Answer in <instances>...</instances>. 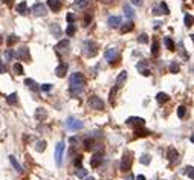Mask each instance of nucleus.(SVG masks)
<instances>
[{
  "label": "nucleus",
  "mask_w": 194,
  "mask_h": 180,
  "mask_svg": "<svg viewBox=\"0 0 194 180\" xmlns=\"http://www.w3.org/2000/svg\"><path fill=\"white\" fill-rule=\"evenodd\" d=\"M86 85V79H84V75L79 72H75L72 73L70 76V93L72 95H78V93H81L83 89Z\"/></svg>",
  "instance_id": "1"
},
{
  "label": "nucleus",
  "mask_w": 194,
  "mask_h": 180,
  "mask_svg": "<svg viewBox=\"0 0 194 180\" xmlns=\"http://www.w3.org/2000/svg\"><path fill=\"white\" fill-rule=\"evenodd\" d=\"M66 127H67V130L70 131H78V130H81L84 124L79 121V119H75V118H67V121H66Z\"/></svg>",
  "instance_id": "2"
},
{
  "label": "nucleus",
  "mask_w": 194,
  "mask_h": 180,
  "mask_svg": "<svg viewBox=\"0 0 194 180\" xmlns=\"http://www.w3.org/2000/svg\"><path fill=\"white\" fill-rule=\"evenodd\" d=\"M87 104L90 105V109H93V110H98V111L104 110V102H103V99L98 98V96H90L87 99Z\"/></svg>",
  "instance_id": "3"
},
{
  "label": "nucleus",
  "mask_w": 194,
  "mask_h": 180,
  "mask_svg": "<svg viewBox=\"0 0 194 180\" xmlns=\"http://www.w3.org/2000/svg\"><path fill=\"white\" fill-rule=\"evenodd\" d=\"M63 151H64V144L63 142H58L57 146H55V163H57V166H61Z\"/></svg>",
  "instance_id": "4"
},
{
  "label": "nucleus",
  "mask_w": 194,
  "mask_h": 180,
  "mask_svg": "<svg viewBox=\"0 0 194 180\" xmlns=\"http://www.w3.org/2000/svg\"><path fill=\"white\" fill-rule=\"evenodd\" d=\"M84 48H86V55H87V57H95L98 54L96 44L93 43V41H86L84 43Z\"/></svg>",
  "instance_id": "5"
},
{
  "label": "nucleus",
  "mask_w": 194,
  "mask_h": 180,
  "mask_svg": "<svg viewBox=\"0 0 194 180\" xmlns=\"http://www.w3.org/2000/svg\"><path fill=\"white\" fill-rule=\"evenodd\" d=\"M144 119L142 118H138V116H130V118H127V121L125 124L127 125H131V127H144Z\"/></svg>",
  "instance_id": "6"
},
{
  "label": "nucleus",
  "mask_w": 194,
  "mask_h": 180,
  "mask_svg": "<svg viewBox=\"0 0 194 180\" xmlns=\"http://www.w3.org/2000/svg\"><path fill=\"white\" fill-rule=\"evenodd\" d=\"M116 54H118V50L115 48H109V49L104 52V58L113 66V64H115V57H116Z\"/></svg>",
  "instance_id": "7"
},
{
  "label": "nucleus",
  "mask_w": 194,
  "mask_h": 180,
  "mask_svg": "<svg viewBox=\"0 0 194 180\" xmlns=\"http://www.w3.org/2000/svg\"><path fill=\"white\" fill-rule=\"evenodd\" d=\"M15 57L18 60H23V61H31V55H29V49L28 48H20L18 52L15 54Z\"/></svg>",
  "instance_id": "8"
},
{
  "label": "nucleus",
  "mask_w": 194,
  "mask_h": 180,
  "mask_svg": "<svg viewBox=\"0 0 194 180\" xmlns=\"http://www.w3.org/2000/svg\"><path fill=\"white\" fill-rule=\"evenodd\" d=\"M32 12H34L35 15H38V17H44L46 15V6L43 3H35L34 6H32Z\"/></svg>",
  "instance_id": "9"
},
{
  "label": "nucleus",
  "mask_w": 194,
  "mask_h": 180,
  "mask_svg": "<svg viewBox=\"0 0 194 180\" xmlns=\"http://www.w3.org/2000/svg\"><path fill=\"white\" fill-rule=\"evenodd\" d=\"M103 163V153H95L90 159V166L92 168H98Z\"/></svg>",
  "instance_id": "10"
},
{
  "label": "nucleus",
  "mask_w": 194,
  "mask_h": 180,
  "mask_svg": "<svg viewBox=\"0 0 194 180\" xmlns=\"http://www.w3.org/2000/svg\"><path fill=\"white\" fill-rule=\"evenodd\" d=\"M130 166H131V157H130V154H124V157H122V160H121V171H129L130 169Z\"/></svg>",
  "instance_id": "11"
},
{
  "label": "nucleus",
  "mask_w": 194,
  "mask_h": 180,
  "mask_svg": "<svg viewBox=\"0 0 194 180\" xmlns=\"http://www.w3.org/2000/svg\"><path fill=\"white\" fill-rule=\"evenodd\" d=\"M127 81V72L125 70H122L121 73L118 75V78H116V84H115V89L118 90V89H121L122 85H124V83Z\"/></svg>",
  "instance_id": "12"
},
{
  "label": "nucleus",
  "mask_w": 194,
  "mask_h": 180,
  "mask_svg": "<svg viewBox=\"0 0 194 180\" xmlns=\"http://www.w3.org/2000/svg\"><path fill=\"white\" fill-rule=\"evenodd\" d=\"M66 72H67V63H61V64L57 66L55 73H57L58 78H64L66 76Z\"/></svg>",
  "instance_id": "13"
},
{
  "label": "nucleus",
  "mask_w": 194,
  "mask_h": 180,
  "mask_svg": "<svg viewBox=\"0 0 194 180\" xmlns=\"http://www.w3.org/2000/svg\"><path fill=\"white\" fill-rule=\"evenodd\" d=\"M107 23H109V26H110L112 29L119 28V26H121V17H118V15H112V17H109Z\"/></svg>",
  "instance_id": "14"
},
{
  "label": "nucleus",
  "mask_w": 194,
  "mask_h": 180,
  "mask_svg": "<svg viewBox=\"0 0 194 180\" xmlns=\"http://www.w3.org/2000/svg\"><path fill=\"white\" fill-rule=\"evenodd\" d=\"M167 157H168V160L170 163H176L177 162V159H179V153L176 148H170L168 153H167Z\"/></svg>",
  "instance_id": "15"
},
{
  "label": "nucleus",
  "mask_w": 194,
  "mask_h": 180,
  "mask_svg": "<svg viewBox=\"0 0 194 180\" xmlns=\"http://www.w3.org/2000/svg\"><path fill=\"white\" fill-rule=\"evenodd\" d=\"M46 118H48V111H46V109L38 107L35 110V119H37V121H44Z\"/></svg>",
  "instance_id": "16"
},
{
  "label": "nucleus",
  "mask_w": 194,
  "mask_h": 180,
  "mask_svg": "<svg viewBox=\"0 0 194 180\" xmlns=\"http://www.w3.org/2000/svg\"><path fill=\"white\" fill-rule=\"evenodd\" d=\"M25 84L28 85V89H31L32 92H38L40 90V87H38V84L34 81V79H31V78H28V79H25Z\"/></svg>",
  "instance_id": "17"
},
{
  "label": "nucleus",
  "mask_w": 194,
  "mask_h": 180,
  "mask_svg": "<svg viewBox=\"0 0 194 180\" xmlns=\"http://www.w3.org/2000/svg\"><path fill=\"white\" fill-rule=\"evenodd\" d=\"M48 6L52 11H60V8H61V0H48Z\"/></svg>",
  "instance_id": "18"
},
{
  "label": "nucleus",
  "mask_w": 194,
  "mask_h": 180,
  "mask_svg": "<svg viewBox=\"0 0 194 180\" xmlns=\"http://www.w3.org/2000/svg\"><path fill=\"white\" fill-rule=\"evenodd\" d=\"M9 162H11V165H12V166H14V169H15L17 172H22V171H23L22 165H20V163L17 162V159H15L14 156H9Z\"/></svg>",
  "instance_id": "19"
},
{
  "label": "nucleus",
  "mask_w": 194,
  "mask_h": 180,
  "mask_svg": "<svg viewBox=\"0 0 194 180\" xmlns=\"http://www.w3.org/2000/svg\"><path fill=\"white\" fill-rule=\"evenodd\" d=\"M133 26H135V25H133V22H131V20H129V22H125L121 26V32H122V34H125V32H130L133 29Z\"/></svg>",
  "instance_id": "20"
},
{
  "label": "nucleus",
  "mask_w": 194,
  "mask_h": 180,
  "mask_svg": "<svg viewBox=\"0 0 194 180\" xmlns=\"http://www.w3.org/2000/svg\"><path fill=\"white\" fill-rule=\"evenodd\" d=\"M66 48H69V40H61V41H58L55 46L57 50H64Z\"/></svg>",
  "instance_id": "21"
},
{
  "label": "nucleus",
  "mask_w": 194,
  "mask_h": 180,
  "mask_svg": "<svg viewBox=\"0 0 194 180\" xmlns=\"http://www.w3.org/2000/svg\"><path fill=\"white\" fill-rule=\"evenodd\" d=\"M26 8H28L26 2H20V3L17 5V12H18V14H22V15H25V14H26Z\"/></svg>",
  "instance_id": "22"
},
{
  "label": "nucleus",
  "mask_w": 194,
  "mask_h": 180,
  "mask_svg": "<svg viewBox=\"0 0 194 180\" xmlns=\"http://www.w3.org/2000/svg\"><path fill=\"white\" fill-rule=\"evenodd\" d=\"M156 99H157V102L159 104H162V102H167L168 101V95H167V93H164V92H160V93H157V96H156Z\"/></svg>",
  "instance_id": "23"
},
{
  "label": "nucleus",
  "mask_w": 194,
  "mask_h": 180,
  "mask_svg": "<svg viewBox=\"0 0 194 180\" xmlns=\"http://www.w3.org/2000/svg\"><path fill=\"white\" fill-rule=\"evenodd\" d=\"M151 55L153 57H157L159 55V41H153V44H151Z\"/></svg>",
  "instance_id": "24"
},
{
  "label": "nucleus",
  "mask_w": 194,
  "mask_h": 180,
  "mask_svg": "<svg viewBox=\"0 0 194 180\" xmlns=\"http://www.w3.org/2000/svg\"><path fill=\"white\" fill-rule=\"evenodd\" d=\"M73 6H75V8H86V6H87V0H75Z\"/></svg>",
  "instance_id": "25"
},
{
  "label": "nucleus",
  "mask_w": 194,
  "mask_h": 180,
  "mask_svg": "<svg viewBox=\"0 0 194 180\" xmlns=\"http://www.w3.org/2000/svg\"><path fill=\"white\" fill-rule=\"evenodd\" d=\"M17 40H18V37L15 34H11L8 38H6V43H8V46H12L14 43H17Z\"/></svg>",
  "instance_id": "26"
},
{
  "label": "nucleus",
  "mask_w": 194,
  "mask_h": 180,
  "mask_svg": "<svg viewBox=\"0 0 194 180\" xmlns=\"http://www.w3.org/2000/svg\"><path fill=\"white\" fill-rule=\"evenodd\" d=\"M35 150H37L38 153L44 151V150H46V142H44V141H38L37 145H35Z\"/></svg>",
  "instance_id": "27"
},
{
  "label": "nucleus",
  "mask_w": 194,
  "mask_h": 180,
  "mask_svg": "<svg viewBox=\"0 0 194 180\" xmlns=\"http://www.w3.org/2000/svg\"><path fill=\"white\" fill-rule=\"evenodd\" d=\"M164 43H165V46H167V49L174 50V43H173V40H171V38H168V37H167V38L164 40Z\"/></svg>",
  "instance_id": "28"
},
{
  "label": "nucleus",
  "mask_w": 194,
  "mask_h": 180,
  "mask_svg": "<svg viewBox=\"0 0 194 180\" xmlns=\"http://www.w3.org/2000/svg\"><path fill=\"white\" fill-rule=\"evenodd\" d=\"M12 69H14V73H15V75H23V66H22V64L15 63Z\"/></svg>",
  "instance_id": "29"
},
{
  "label": "nucleus",
  "mask_w": 194,
  "mask_h": 180,
  "mask_svg": "<svg viewBox=\"0 0 194 180\" xmlns=\"http://www.w3.org/2000/svg\"><path fill=\"white\" fill-rule=\"evenodd\" d=\"M185 115H186V107H185V105H180V107L177 109V116H179L180 119H183Z\"/></svg>",
  "instance_id": "30"
},
{
  "label": "nucleus",
  "mask_w": 194,
  "mask_h": 180,
  "mask_svg": "<svg viewBox=\"0 0 194 180\" xmlns=\"http://www.w3.org/2000/svg\"><path fill=\"white\" fill-rule=\"evenodd\" d=\"M75 174H77V177H79V179H84L86 176H87V171H86L84 168H77Z\"/></svg>",
  "instance_id": "31"
},
{
  "label": "nucleus",
  "mask_w": 194,
  "mask_h": 180,
  "mask_svg": "<svg viewBox=\"0 0 194 180\" xmlns=\"http://www.w3.org/2000/svg\"><path fill=\"white\" fill-rule=\"evenodd\" d=\"M51 32H52L55 37H58L60 34H61V29H60L58 25H52V26H51Z\"/></svg>",
  "instance_id": "32"
},
{
  "label": "nucleus",
  "mask_w": 194,
  "mask_h": 180,
  "mask_svg": "<svg viewBox=\"0 0 194 180\" xmlns=\"http://www.w3.org/2000/svg\"><path fill=\"white\" fill-rule=\"evenodd\" d=\"M124 14H125V17H129V18H131L133 15H135V12H133V9L130 8V6H124Z\"/></svg>",
  "instance_id": "33"
},
{
  "label": "nucleus",
  "mask_w": 194,
  "mask_h": 180,
  "mask_svg": "<svg viewBox=\"0 0 194 180\" xmlns=\"http://www.w3.org/2000/svg\"><path fill=\"white\" fill-rule=\"evenodd\" d=\"M179 69H180V66H179L176 61H173V63L170 64V72H171V73H177Z\"/></svg>",
  "instance_id": "34"
},
{
  "label": "nucleus",
  "mask_w": 194,
  "mask_h": 180,
  "mask_svg": "<svg viewBox=\"0 0 194 180\" xmlns=\"http://www.w3.org/2000/svg\"><path fill=\"white\" fill-rule=\"evenodd\" d=\"M75 32H77V28H75V26H73L72 23L67 26V29H66V34H67L69 37H72L73 34H75Z\"/></svg>",
  "instance_id": "35"
},
{
  "label": "nucleus",
  "mask_w": 194,
  "mask_h": 180,
  "mask_svg": "<svg viewBox=\"0 0 194 180\" xmlns=\"http://www.w3.org/2000/svg\"><path fill=\"white\" fill-rule=\"evenodd\" d=\"M17 93H11V95L8 96V102L11 104V105H14V104H17Z\"/></svg>",
  "instance_id": "36"
},
{
  "label": "nucleus",
  "mask_w": 194,
  "mask_h": 180,
  "mask_svg": "<svg viewBox=\"0 0 194 180\" xmlns=\"http://www.w3.org/2000/svg\"><path fill=\"white\" fill-rule=\"evenodd\" d=\"M193 171H194V168H193L191 165H190V166H186V168H185V174L188 176V177H190L191 180L194 179V172H193Z\"/></svg>",
  "instance_id": "37"
},
{
  "label": "nucleus",
  "mask_w": 194,
  "mask_h": 180,
  "mask_svg": "<svg viewBox=\"0 0 194 180\" xmlns=\"http://www.w3.org/2000/svg\"><path fill=\"white\" fill-rule=\"evenodd\" d=\"M185 26H188V28H190V26H193V17H191V14H185Z\"/></svg>",
  "instance_id": "38"
},
{
  "label": "nucleus",
  "mask_w": 194,
  "mask_h": 180,
  "mask_svg": "<svg viewBox=\"0 0 194 180\" xmlns=\"http://www.w3.org/2000/svg\"><path fill=\"white\" fill-rule=\"evenodd\" d=\"M138 41L141 44H147V43H148V37H147V34H142L141 37H138Z\"/></svg>",
  "instance_id": "39"
},
{
  "label": "nucleus",
  "mask_w": 194,
  "mask_h": 180,
  "mask_svg": "<svg viewBox=\"0 0 194 180\" xmlns=\"http://www.w3.org/2000/svg\"><path fill=\"white\" fill-rule=\"evenodd\" d=\"M160 11H162V14H170V9H168V6H167L165 2L160 3Z\"/></svg>",
  "instance_id": "40"
},
{
  "label": "nucleus",
  "mask_w": 194,
  "mask_h": 180,
  "mask_svg": "<svg viewBox=\"0 0 194 180\" xmlns=\"http://www.w3.org/2000/svg\"><path fill=\"white\" fill-rule=\"evenodd\" d=\"M139 160H141L142 165H148V163H150V156H148V154H144L141 159H139Z\"/></svg>",
  "instance_id": "41"
},
{
  "label": "nucleus",
  "mask_w": 194,
  "mask_h": 180,
  "mask_svg": "<svg viewBox=\"0 0 194 180\" xmlns=\"http://www.w3.org/2000/svg\"><path fill=\"white\" fill-rule=\"evenodd\" d=\"M81 163H83V157L81 156H77L75 157V166H77V168H81Z\"/></svg>",
  "instance_id": "42"
},
{
  "label": "nucleus",
  "mask_w": 194,
  "mask_h": 180,
  "mask_svg": "<svg viewBox=\"0 0 194 180\" xmlns=\"http://www.w3.org/2000/svg\"><path fill=\"white\" fill-rule=\"evenodd\" d=\"M147 134H148V131H147V130H144L142 128V127H141V130H136V136H147Z\"/></svg>",
  "instance_id": "43"
},
{
  "label": "nucleus",
  "mask_w": 194,
  "mask_h": 180,
  "mask_svg": "<svg viewBox=\"0 0 194 180\" xmlns=\"http://www.w3.org/2000/svg\"><path fill=\"white\" fill-rule=\"evenodd\" d=\"M92 145H93V141H92V139H86V141H84L86 150H90V148H92Z\"/></svg>",
  "instance_id": "44"
},
{
  "label": "nucleus",
  "mask_w": 194,
  "mask_h": 180,
  "mask_svg": "<svg viewBox=\"0 0 194 180\" xmlns=\"http://www.w3.org/2000/svg\"><path fill=\"white\" fill-rule=\"evenodd\" d=\"M40 89H41L43 92H49V90L52 89V84H43V85H41V87H40Z\"/></svg>",
  "instance_id": "45"
},
{
  "label": "nucleus",
  "mask_w": 194,
  "mask_h": 180,
  "mask_svg": "<svg viewBox=\"0 0 194 180\" xmlns=\"http://www.w3.org/2000/svg\"><path fill=\"white\" fill-rule=\"evenodd\" d=\"M12 55H14V54H12V50H11V49H8V50H6V54H5V58L9 61V60L12 58Z\"/></svg>",
  "instance_id": "46"
},
{
  "label": "nucleus",
  "mask_w": 194,
  "mask_h": 180,
  "mask_svg": "<svg viewBox=\"0 0 194 180\" xmlns=\"http://www.w3.org/2000/svg\"><path fill=\"white\" fill-rule=\"evenodd\" d=\"M90 22H92V15H89V14H87V15H86V18H84V25H86V26H89V23H90Z\"/></svg>",
  "instance_id": "47"
},
{
  "label": "nucleus",
  "mask_w": 194,
  "mask_h": 180,
  "mask_svg": "<svg viewBox=\"0 0 194 180\" xmlns=\"http://www.w3.org/2000/svg\"><path fill=\"white\" fill-rule=\"evenodd\" d=\"M67 22L73 23V22H75V15H73V14H67Z\"/></svg>",
  "instance_id": "48"
},
{
  "label": "nucleus",
  "mask_w": 194,
  "mask_h": 180,
  "mask_svg": "<svg viewBox=\"0 0 194 180\" xmlns=\"http://www.w3.org/2000/svg\"><path fill=\"white\" fill-rule=\"evenodd\" d=\"M131 2H133V5H136V6L142 5V0H131Z\"/></svg>",
  "instance_id": "49"
},
{
  "label": "nucleus",
  "mask_w": 194,
  "mask_h": 180,
  "mask_svg": "<svg viewBox=\"0 0 194 180\" xmlns=\"http://www.w3.org/2000/svg\"><path fill=\"white\" fill-rule=\"evenodd\" d=\"M142 75H144V76H148V75H150V70H148V69H144V70H142Z\"/></svg>",
  "instance_id": "50"
},
{
  "label": "nucleus",
  "mask_w": 194,
  "mask_h": 180,
  "mask_svg": "<svg viewBox=\"0 0 194 180\" xmlns=\"http://www.w3.org/2000/svg\"><path fill=\"white\" fill-rule=\"evenodd\" d=\"M153 14H156V15H160L162 12H160V9L159 8H155V11H153Z\"/></svg>",
  "instance_id": "51"
},
{
  "label": "nucleus",
  "mask_w": 194,
  "mask_h": 180,
  "mask_svg": "<svg viewBox=\"0 0 194 180\" xmlns=\"http://www.w3.org/2000/svg\"><path fill=\"white\" fill-rule=\"evenodd\" d=\"M5 67H3V63H2V58H0V73H3Z\"/></svg>",
  "instance_id": "52"
},
{
  "label": "nucleus",
  "mask_w": 194,
  "mask_h": 180,
  "mask_svg": "<svg viewBox=\"0 0 194 180\" xmlns=\"http://www.w3.org/2000/svg\"><path fill=\"white\" fill-rule=\"evenodd\" d=\"M141 67H145V63L142 61V63H138V69H141Z\"/></svg>",
  "instance_id": "53"
},
{
  "label": "nucleus",
  "mask_w": 194,
  "mask_h": 180,
  "mask_svg": "<svg viewBox=\"0 0 194 180\" xmlns=\"http://www.w3.org/2000/svg\"><path fill=\"white\" fill-rule=\"evenodd\" d=\"M77 142H78L77 137H70V144H77Z\"/></svg>",
  "instance_id": "54"
},
{
  "label": "nucleus",
  "mask_w": 194,
  "mask_h": 180,
  "mask_svg": "<svg viewBox=\"0 0 194 180\" xmlns=\"http://www.w3.org/2000/svg\"><path fill=\"white\" fill-rule=\"evenodd\" d=\"M136 180H147V179H145V177L141 174V176H138V177H136Z\"/></svg>",
  "instance_id": "55"
},
{
  "label": "nucleus",
  "mask_w": 194,
  "mask_h": 180,
  "mask_svg": "<svg viewBox=\"0 0 194 180\" xmlns=\"http://www.w3.org/2000/svg\"><path fill=\"white\" fill-rule=\"evenodd\" d=\"M125 180H135V179H133V176L131 174H129V176H127V179Z\"/></svg>",
  "instance_id": "56"
},
{
  "label": "nucleus",
  "mask_w": 194,
  "mask_h": 180,
  "mask_svg": "<svg viewBox=\"0 0 194 180\" xmlns=\"http://www.w3.org/2000/svg\"><path fill=\"white\" fill-rule=\"evenodd\" d=\"M101 2H103V3H110L112 0H101Z\"/></svg>",
  "instance_id": "57"
},
{
  "label": "nucleus",
  "mask_w": 194,
  "mask_h": 180,
  "mask_svg": "<svg viewBox=\"0 0 194 180\" xmlns=\"http://www.w3.org/2000/svg\"><path fill=\"white\" fill-rule=\"evenodd\" d=\"M84 180H95L93 177H84Z\"/></svg>",
  "instance_id": "58"
},
{
  "label": "nucleus",
  "mask_w": 194,
  "mask_h": 180,
  "mask_svg": "<svg viewBox=\"0 0 194 180\" xmlns=\"http://www.w3.org/2000/svg\"><path fill=\"white\" fill-rule=\"evenodd\" d=\"M2 41H3V37H2V34H0V44H2Z\"/></svg>",
  "instance_id": "59"
},
{
  "label": "nucleus",
  "mask_w": 194,
  "mask_h": 180,
  "mask_svg": "<svg viewBox=\"0 0 194 180\" xmlns=\"http://www.w3.org/2000/svg\"><path fill=\"white\" fill-rule=\"evenodd\" d=\"M2 2H3V3H5V2H6V3H9V2H11V0H2Z\"/></svg>",
  "instance_id": "60"
}]
</instances>
